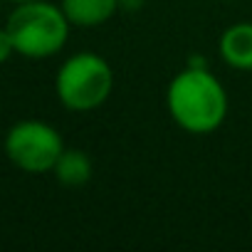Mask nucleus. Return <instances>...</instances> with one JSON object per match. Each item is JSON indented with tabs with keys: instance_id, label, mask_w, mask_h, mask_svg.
I'll use <instances>...</instances> for the list:
<instances>
[{
	"instance_id": "20e7f679",
	"label": "nucleus",
	"mask_w": 252,
	"mask_h": 252,
	"mask_svg": "<svg viewBox=\"0 0 252 252\" xmlns=\"http://www.w3.org/2000/svg\"><path fill=\"white\" fill-rule=\"evenodd\" d=\"M8 161L25 173H50L64 151V141L55 126L25 119L13 124L3 141Z\"/></svg>"
},
{
	"instance_id": "f257e3e1",
	"label": "nucleus",
	"mask_w": 252,
	"mask_h": 252,
	"mask_svg": "<svg viewBox=\"0 0 252 252\" xmlns=\"http://www.w3.org/2000/svg\"><path fill=\"white\" fill-rule=\"evenodd\" d=\"M171 119L188 134H213L227 116V94L208 67H186L166 89Z\"/></svg>"
},
{
	"instance_id": "423d86ee",
	"label": "nucleus",
	"mask_w": 252,
	"mask_h": 252,
	"mask_svg": "<svg viewBox=\"0 0 252 252\" xmlns=\"http://www.w3.org/2000/svg\"><path fill=\"white\" fill-rule=\"evenodd\" d=\"M60 8L64 10L72 25L96 28L116 15V10L121 8V0H62Z\"/></svg>"
},
{
	"instance_id": "0eeeda50",
	"label": "nucleus",
	"mask_w": 252,
	"mask_h": 252,
	"mask_svg": "<svg viewBox=\"0 0 252 252\" xmlns=\"http://www.w3.org/2000/svg\"><path fill=\"white\" fill-rule=\"evenodd\" d=\"M52 173H55V178L62 186L79 188V186L89 183V178L94 173V166H92V158L84 151H79V149H64L62 156L57 158Z\"/></svg>"
},
{
	"instance_id": "f03ea898",
	"label": "nucleus",
	"mask_w": 252,
	"mask_h": 252,
	"mask_svg": "<svg viewBox=\"0 0 252 252\" xmlns=\"http://www.w3.org/2000/svg\"><path fill=\"white\" fill-rule=\"evenodd\" d=\"M69 20L60 5L47 0L18 3L8 15L5 30L13 37L15 52L28 60H47L57 55L69 37Z\"/></svg>"
},
{
	"instance_id": "1a4fd4ad",
	"label": "nucleus",
	"mask_w": 252,
	"mask_h": 252,
	"mask_svg": "<svg viewBox=\"0 0 252 252\" xmlns=\"http://www.w3.org/2000/svg\"><path fill=\"white\" fill-rule=\"evenodd\" d=\"M10 3H15V5H18V3H28V0H10Z\"/></svg>"
},
{
	"instance_id": "7ed1b4c3",
	"label": "nucleus",
	"mask_w": 252,
	"mask_h": 252,
	"mask_svg": "<svg viewBox=\"0 0 252 252\" xmlns=\"http://www.w3.org/2000/svg\"><path fill=\"white\" fill-rule=\"evenodd\" d=\"M114 89V72L96 52H77L67 57L55 77V92L64 109L92 111L99 109Z\"/></svg>"
},
{
	"instance_id": "39448f33",
	"label": "nucleus",
	"mask_w": 252,
	"mask_h": 252,
	"mask_svg": "<svg viewBox=\"0 0 252 252\" xmlns=\"http://www.w3.org/2000/svg\"><path fill=\"white\" fill-rule=\"evenodd\" d=\"M220 57L232 69H252V23H235L220 35Z\"/></svg>"
},
{
	"instance_id": "6e6552de",
	"label": "nucleus",
	"mask_w": 252,
	"mask_h": 252,
	"mask_svg": "<svg viewBox=\"0 0 252 252\" xmlns=\"http://www.w3.org/2000/svg\"><path fill=\"white\" fill-rule=\"evenodd\" d=\"M13 55H18L15 45H13V37H10V32L5 28H0V64H5Z\"/></svg>"
}]
</instances>
